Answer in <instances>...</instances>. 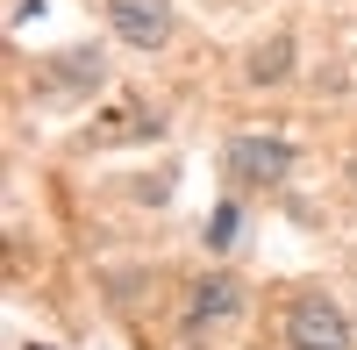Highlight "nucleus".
<instances>
[{"mask_svg":"<svg viewBox=\"0 0 357 350\" xmlns=\"http://www.w3.org/2000/svg\"><path fill=\"white\" fill-rule=\"evenodd\" d=\"M222 172L243 179V186H272V179L293 172V143L286 136H229L222 143Z\"/></svg>","mask_w":357,"mask_h":350,"instance_id":"nucleus-1","label":"nucleus"},{"mask_svg":"<svg viewBox=\"0 0 357 350\" xmlns=\"http://www.w3.org/2000/svg\"><path fill=\"white\" fill-rule=\"evenodd\" d=\"M286 343L293 350H350V322L336 314L329 294H301L286 307Z\"/></svg>","mask_w":357,"mask_h":350,"instance_id":"nucleus-2","label":"nucleus"},{"mask_svg":"<svg viewBox=\"0 0 357 350\" xmlns=\"http://www.w3.org/2000/svg\"><path fill=\"white\" fill-rule=\"evenodd\" d=\"M107 29L122 43H136V50H158L172 36V8L165 0H107Z\"/></svg>","mask_w":357,"mask_h":350,"instance_id":"nucleus-3","label":"nucleus"},{"mask_svg":"<svg viewBox=\"0 0 357 350\" xmlns=\"http://www.w3.org/2000/svg\"><path fill=\"white\" fill-rule=\"evenodd\" d=\"M236 314H243V286H236V279H200L193 300H186V336L200 343V336H215L222 322H236Z\"/></svg>","mask_w":357,"mask_h":350,"instance_id":"nucleus-4","label":"nucleus"},{"mask_svg":"<svg viewBox=\"0 0 357 350\" xmlns=\"http://www.w3.org/2000/svg\"><path fill=\"white\" fill-rule=\"evenodd\" d=\"M93 79H100V57H93V50H72V57H57V79L43 72V100H72V93H86Z\"/></svg>","mask_w":357,"mask_h":350,"instance_id":"nucleus-5","label":"nucleus"},{"mask_svg":"<svg viewBox=\"0 0 357 350\" xmlns=\"http://www.w3.org/2000/svg\"><path fill=\"white\" fill-rule=\"evenodd\" d=\"M243 72H250V86H272V79H286V72H293V43H286V36H272V43H257Z\"/></svg>","mask_w":357,"mask_h":350,"instance_id":"nucleus-6","label":"nucleus"},{"mask_svg":"<svg viewBox=\"0 0 357 350\" xmlns=\"http://www.w3.org/2000/svg\"><path fill=\"white\" fill-rule=\"evenodd\" d=\"M236 229H243V215H236V208H215V215H207V250H229Z\"/></svg>","mask_w":357,"mask_h":350,"instance_id":"nucleus-7","label":"nucleus"},{"mask_svg":"<svg viewBox=\"0 0 357 350\" xmlns=\"http://www.w3.org/2000/svg\"><path fill=\"white\" fill-rule=\"evenodd\" d=\"M350 179H357V158H350Z\"/></svg>","mask_w":357,"mask_h":350,"instance_id":"nucleus-8","label":"nucleus"}]
</instances>
